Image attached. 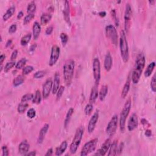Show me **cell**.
<instances>
[{"instance_id": "6da1fadb", "label": "cell", "mask_w": 156, "mask_h": 156, "mask_svg": "<svg viewBox=\"0 0 156 156\" xmlns=\"http://www.w3.org/2000/svg\"><path fill=\"white\" fill-rule=\"evenodd\" d=\"M145 56L143 53H140L135 60V65L132 74V81L133 84H137L140 79L142 73L145 66Z\"/></svg>"}, {"instance_id": "7a4b0ae2", "label": "cell", "mask_w": 156, "mask_h": 156, "mask_svg": "<svg viewBox=\"0 0 156 156\" xmlns=\"http://www.w3.org/2000/svg\"><path fill=\"white\" fill-rule=\"evenodd\" d=\"M75 62L73 59H69L65 62L63 67L64 77L65 85L69 87L72 83L75 71Z\"/></svg>"}, {"instance_id": "3957f363", "label": "cell", "mask_w": 156, "mask_h": 156, "mask_svg": "<svg viewBox=\"0 0 156 156\" xmlns=\"http://www.w3.org/2000/svg\"><path fill=\"white\" fill-rule=\"evenodd\" d=\"M119 45H120L121 58L125 63L128 62L129 59V50L128 40L126 39L125 31H122L121 32Z\"/></svg>"}, {"instance_id": "277c9868", "label": "cell", "mask_w": 156, "mask_h": 156, "mask_svg": "<svg viewBox=\"0 0 156 156\" xmlns=\"http://www.w3.org/2000/svg\"><path fill=\"white\" fill-rule=\"evenodd\" d=\"M84 132V126H81L78 128L76 131L75 137L73 140L71 144L69 146V152L71 154H74L76 153L78 147L79 146L82 139Z\"/></svg>"}, {"instance_id": "5b68a950", "label": "cell", "mask_w": 156, "mask_h": 156, "mask_svg": "<svg viewBox=\"0 0 156 156\" xmlns=\"http://www.w3.org/2000/svg\"><path fill=\"white\" fill-rule=\"evenodd\" d=\"M131 108V100L130 98H128V100L126 101L125 104L123 107V109L120 113V121H119V124H120V130L122 133L125 132V125L126 119L128 118L130 110Z\"/></svg>"}, {"instance_id": "8992f818", "label": "cell", "mask_w": 156, "mask_h": 156, "mask_svg": "<svg viewBox=\"0 0 156 156\" xmlns=\"http://www.w3.org/2000/svg\"><path fill=\"white\" fill-rule=\"evenodd\" d=\"M106 34L107 37L111 40L112 43L117 46L118 45V32L115 27L112 24H109L106 27Z\"/></svg>"}, {"instance_id": "52a82bcc", "label": "cell", "mask_w": 156, "mask_h": 156, "mask_svg": "<svg viewBox=\"0 0 156 156\" xmlns=\"http://www.w3.org/2000/svg\"><path fill=\"white\" fill-rule=\"evenodd\" d=\"M118 117L117 115H114L111 120L109 122L106 128V133L110 137H112L115 134L118 127Z\"/></svg>"}, {"instance_id": "ba28073f", "label": "cell", "mask_w": 156, "mask_h": 156, "mask_svg": "<svg viewBox=\"0 0 156 156\" xmlns=\"http://www.w3.org/2000/svg\"><path fill=\"white\" fill-rule=\"evenodd\" d=\"M97 143H98L97 138H94L93 140H90L87 143H86L83 147V148H82V150L81 152V156L87 155L88 154L91 153L92 152L95 151Z\"/></svg>"}, {"instance_id": "9c48e42d", "label": "cell", "mask_w": 156, "mask_h": 156, "mask_svg": "<svg viewBox=\"0 0 156 156\" xmlns=\"http://www.w3.org/2000/svg\"><path fill=\"white\" fill-rule=\"evenodd\" d=\"M93 73L95 85H99L101 78V64L98 58H95L93 61Z\"/></svg>"}, {"instance_id": "30bf717a", "label": "cell", "mask_w": 156, "mask_h": 156, "mask_svg": "<svg viewBox=\"0 0 156 156\" xmlns=\"http://www.w3.org/2000/svg\"><path fill=\"white\" fill-rule=\"evenodd\" d=\"M132 12L131 7L129 3H128L126 6V9L125 12V29L126 32H128L130 27L131 19H132Z\"/></svg>"}, {"instance_id": "8fae6325", "label": "cell", "mask_w": 156, "mask_h": 156, "mask_svg": "<svg viewBox=\"0 0 156 156\" xmlns=\"http://www.w3.org/2000/svg\"><path fill=\"white\" fill-rule=\"evenodd\" d=\"M60 53V48L58 46H57V45H54L51 48L50 59V62H49V65H50V66L52 67L56 64L57 60H58L59 58Z\"/></svg>"}, {"instance_id": "7c38bea8", "label": "cell", "mask_w": 156, "mask_h": 156, "mask_svg": "<svg viewBox=\"0 0 156 156\" xmlns=\"http://www.w3.org/2000/svg\"><path fill=\"white\" fill-rule=\"evenodd\" d=\"M98 118H99V112H98V110H96L95 113L93 115L91 118H90L88 123L87 129L89 134H92L94 130H95L96 125L98 121Z\"/></svg>"}, {"instance_id": "4fadbf2b", "label": "cell", "mask_w": 156, "mask_h": 156, "mask_svg": "<svg viewBox=\"0 0 156 156\" xmlns=\"http://www.w3.org/2000/svg\"><path fill=\"white\" fill-rule=\"evenodd\" d=\"M52 84L53 82L51 78L47 79L46 82H45V83L44 84L43 87L42 95L45 99H47V98L50 96L51 91H52Z\"/></svg>"}, {"instance_id": "5bb4252c", "label": "cell", "mask_w": 156, "mask_h": 156, "mask_svg": "<svg viewBox=\"0 0 156 156\" xmlns=\"http://www.w3.org/2000/svg\"><path fill=\"white\" fill-rule=\"evenodd\" d=\"M111 145V140L110 138H107L106 140V141L104 142L103 144L102 145L100 148L97 151L96 153L95 154V155H100L104 156L106 154L107 152L109 149L110 146Z\"/></svg>"}, {"instance_id": "9a60e30c", "label": "cell", "mask_w": 156, "mask_h": 156, "mask_svg": "<svg viewBox=\"0 0 156 156\" xmlns=\"http://www.w3.org/2000/svg\"><path fill=\"white\" fill-rule=\"evenodd\" d=\"M138 124V119L137 114L133 113L130 116L128 123V129L130 132L136 129Z\"/></svg>"}, {"instance_id": "2e32d148", "label": "cell", "mask_w": 156, "mask_h": 156, "mask_svg": "<svg viewBox=\"0 0 156 156\" xmlns=\"http://www.w3.org/2000/svg\"><path fill=\"white\" fill-rule=\"evenodd\" d=\"M63 14L64 16V19L69 26L71 25L70 21V10H69V5L68 1H65L64 2V8L63 10Z\"/></svg>"}, {"instance_id": "e0dca14e", "label": "cell", "mask_w": 156, "mask_h": 156, "mask_svg": "<svg viewBox=\"0 0 156 156\" xmlns=\"http://www.w3.org/2000/svg\"><path fill=\"white\" fill-rule=\"evenodd\" d=\"M60 76L59 72H56L54 75V82L52 84V93L53 95L56 94L57 90H59L60 87Z\"/></svg>"}, {"instance_id": "ac0fdd59", "label": "cell", "mask_w": 156, "mask_h": 156, "mask_svg": "<svg viewBox=\"0 0 156 156\" xmlns=\"http://www.w3.org/2000/svg\"><path fill=\"white\" fill-rule=\"evenodd\" d=\"M30 148V145L29 144L28 142L25 140L20 143L18 146V151L19 153L22 155H26Z\"/></svg>"}, {"instance_id": "d6986e66", "label": "cell", "mask_w": 156, "mask_h": 156, "mask_svg": "<svg viewBox=\"0 0 156 156\" xmlns=\"http://www.w3.org/2000/svg\"><path fill=\"white\" fill-rule=\"evenodd\" d=\"M113 64V59L111 54H110V52H107L105 56L104 62V68L107 71H109L112 68Z\"/></svg>"}, {"instance_id": "ffe728a7", "label": "cell", "mask_w": 156, "mask_h": 156, "mask_svg": "<svg viewBox=\"0 0 156 156\" xmlns=\"http://www.w3.org/2000/svg\"><path fill=\"white\" fill-rule=\"evenodd\" d=\"M98 85H95L93 86V87L92 89L91 93H90V98H89V102L90 104H93L96 101L97 98L99 95V93H98Z\"/></svg>"}, {"instance_id": "44dd1931", "label": "cell", "mask_w": 156, "mask_h": 156, "mask_svg": "<svg viewBox=\"0 0 156 156\" xmlns=\"http://www.w3.org/2000/svg\"><path fill=\"white\" fill-rule=\"evenodd\" d=\"M49 127H50V125L48 124H45L43 127L41 129L40 133H39V138L37 140V143H39V144H41L43 141V140L46 136V134H47L48 130L49 129Z\"/></svg>"}, {"instance_id": "7402d4cb", "label": "cell", "mask_w": 156, "mask_h": 156, "mask_svg": "<svg viewBox=\"0 0 156 156\" xmlns=\"http://www.w3.org/2000/svg\"><path fill=\"white\" fill-rule=\"evenodd\" d=\"M68 146V143L67 142V141H64L62 143H61L60 145L59 146H58L56 149V155L59 156L62 155L64 154V152L66 151L67 148Z\"/></svg>"}, {"instance_id": "603a6c76", "label": "cell", "mask_w": 156, "mask_h": 156, "mask_svg": "<svg viewBox=\"0 0 156 156\" xmlns=\"http://www.w3.org/2000/svg\"><path fill=\"white\" fill-rule=\"evenodd\" d=\"M117 149H118V142L117 140L113 142L109 147V151L108 153L109 156H114L117 154Z\"/></svg>"}, {"instance_id": "cb8c5ba5", "label": "cell", "mask_w": 156, "mask_h": 156, "mask_svg": "<svg viewBox=\"0 0 156 156\" xmlns=\"http://www.w3.org/2000/svg\"><path fill=\"white\" fill-rule=\"evenodd\" d=\"M41 26L37 22H35L33 25V36L34 40H37L40 34Z\"/></svg>"}, {"instance_id": "d4e9b609", "label": "cell", "mask_w": 156, "mask_h": 156, "mask_svg": "<svg viewBox=\"0 0 156 156\" xmlns=\"http://www.w3.org/2000/svg\"><path fill=\"white\" fill-rule=\"evenodd\" d=\"M52 15L49 13L43 14L40 17V23L42 25H46L51 21Z\"/></svg>"}, {"instance_id": "484cf974", "label": "cell", "mask_w": 156, "mask_h": 156, "mask_svg": "<svg viewBox=\"0 0 156 156\" xmlns=\"http://www.w3.org/2000/svg\"><path fill=\"white\" fill-rule=\"evenodd\" d=\"M130 81H129V79H128V80L126 81V83L124 85V87H123L122 92H121V96L123 99H125V98L127 96V95H128L130 90Z\"/></svg>"}, {"instance_id": "4316f807", "label": "cell", "mask_w": 156, "mask_h": 156, "mask_svg": "<svg viewBox=\"0 0 156 156\" xmlns=\"http://www.w3.org/2000/svg\"><path fill=\"white\" fill-rule=\"evenodd\" d=\"M108 93V86L107 85H104L101 87V88L99 93V98L100 100L103 101Z\"/></svg>"}, {"instance_id": "83f0119b", "label": "cell", "mask_w": 156, "mask_h": 156, "mask_svg": "<svg viewBox=\"0 0 156 156\" xmlns=\"http://www.w3.org/2000/svg\"><path fill=\"white\" fill-rule=\"evenodd\" d=\"M15 12V8L14 7H11L7 9L6 13L4 14L3 19L4 21H7V20H9L12 15H14Z\"/></svg>"}, {"instance_id": "f1b7e54d", "label": "cell", "mask_w": 156, "mask_h": 156, "mask_svg": "<svg viewBox=\"0 0 156 156\" xmlns=\"http://www.w3.org/2000/svg\"><path fill=\"white\" fill-rule=\"evenodd\" d=\"M155 67V62H151V64H149L148 65V66L147 67L146 70L145 71V73H144L145 76L146 77H149L151 75L152 73H153Z\"/></svg>"}, {"instance_id": "f546056e", "label": "cell", "mask_w": 156, "mask_h": 156, "mask_svg": "<svg viewBox=\"0 0 156 156\" xmlns=\"http://www.w3.org/2000/svg\"><path fill=\"white\" fill-rule=\"evenodd\" d=\"M24 80H25V77H24V75H18L13 81V85L15 87H18V86L22 85Z\"/></svg>"}, {"instance_id": "4dcf8cb0", "label": "cell", "mask_w": 156, "mask_h": 156, "mask_svg": "<svg viewBox=\"0 0 156 156\" xmlns=\"http://www.w3.org/2000/svg\"><path fill=\"white\" fill-rule=\"evenodd\" d=\"M73 113H74V109L73 108H70L68 110V111L67 113L66 117H65V122H64V126L65 128H67V126H68L69 121H70V120H71V118L73 115Z\"/></svg>"}, {"instance_id": "1f68e13d", "label": "cell", "mask_w": 156, "mask_h": 156, "mask_svg": "<svg viewBox=\"0 0 156 156\" xmlns=\"http://www.w3.org/2000/svg\"><path fill=\"white\" fill-rule=\"evenodd\" d=\"M42 96H41V93L40 90H37L35 95L32 99V102L34 104H39L41 102V100H42Z\"/></svg>"}, {"instance_id": "d6a6232c", "label": "cell", "mask_w": 156, "mask_h": 156, "mask_svg": "<svg viewBox=\"0 0 156 156\" xmlns=\"http://www.w3.org/2000/svg\"><path fill=\"white\" fill-rule=\"evenodd\" d=\"M28 107V104L26 102H21V103H20L18 106V112L20 113H23L26 111Z\"/></svg>"}, {"instance_id": "836d02e7", "label": "cell", "mask_w": 156, "mask_h": 156, "mask_svg": "<svg viewBox=\"0 0 156 156\" xmlns=\"http://www.w3.org/2000/svg\"><path fill=\"white\" fill-rule=\"evenodd\" d=\"M32 37L31 34H28L26 35L23 36L20 41V43L22 45V46H25L29 42H30V40Z\"/></svg>"}, {"instance_id": "e575fe53", "label": "cell", "mask_w": 156, "mask_h": 156, "mask_svg": "<svg viewBox=\"0 0 156 156\" xmlns=\"http://www.w3.org/2000/svg\"><path fill=\"white\" fill-rule=\"evenodd\" d=\"M36 10V5L35 1H31L27 7V12L29 14H34Z\"/></svg>"}, {"instance_id": "d590c367", "label": "cell", "mask_w": 156, "mask_h": 156, "mask_svg": "<svg viewBox=\"0 0 156 156\" xmlns=\"http://www.w3.org/2000/svg\"><path fill=\"white\" fill-rule=\"evenodd\" d=\"M26 62H27V60L26 58H22V59H20L18 62L16 64V65H15L16 68L19 69L23 68L24 67V65H26Z\"/></svg>"}, {"instance_id": "8d00e7d4", "label": "cell", "mask_w": 156, "mask_h": 156, "mask_svg": "<svg viewBox=\"0 0 156 156\" xmlns=\"http://www.w3.org/2000/svg\"><path fill=\"white\" fill-rule=\"evenodd\" d=\"M93 110V104L89 103V104L86 105L85 109H84V112H85L86 115H90L92 113Z\"/></svg>"}, {"instance_id": "74e56055", "label": "cell", "mask_w": 156, "mask_h": 156, "mask_svg": "<svg viewBox=\"0 0 156 156\" xmlns=\"http://www.w3.org/2000/svg\"><path fill=\"white\" fill-rule=\"evenodd\" d=\"M35 17V15L34 14H28L23 20V24H28L29 23L31 22V20Z\"/></svg>"}, {"instance_id": "f35d334b", "label": "cell", "mask_w": 156, "mask_h": 156, "mask_svg": "<svg viewBox=\"0 0 156 156\" xmlns=\"http://www.w3.org/2000/svg\"><path fill=\"white\" fill-rule=\"evenodd\" d=\"M60 38L61 39V42L62 43L63 47H65L68 41V36L65 33H61L60 35Z\"/></svg>"}, {"instance_id": "ab89813d", "label": "cell", "mask_w": 156, "mask_h": 156, "mask_svg": "<svg viewBox=\"0 0 156 156\" xmlns=\"http://www.w3.org/2000/svg\"><path fill=\"white\" fill-rule=\"evenodd\" d=\"M64 91H65V87H64V86H62V85L60 86L59 90H57V92L56 93V100L57 101H59L60 99V98L62 97V96Z\"/></svg>"}, {"instance_id": "60d3db41", "label": "cell", "mask_w": 156, "mask_h": 156, "mask_svg": "<svg viewBox=\"0 0 156 156\" xmlns=\"http://www.w3.org/2000/svg\"><path fill=\"white\" fill-rule=\"evenodd\" d=\"M15 65H16V63L15 61H11L9 62H7L6 64V65H5V73H7L9 71L10 69H12L13 68Z\"/></svg>"}, {"instance_id": "b9f144b4", "label": "cell", "mask_w": 156, "mask_h": 156, "mask_svg": "<svg viewBox=\"0 0 156 156\" xmlns=\"http://www.w3.org/2000/svg\"><path fill=\"white\" fill-rule=\"evenodd\" d=\"M34 69V67H32V66H30V65L25 67L23 68V71H22L23 75H28V74L31 73L32 71H33Z\"/></svg>"}, {"instance_id": "7bdbcfd3", "label": "cell", "mask_w": 156, "mask_h": 156, "mask_svg": "<svg viewBox=\"0 0 156 156\" xmlns=\"http://www.w3.org/2000/svg\"><path fill=\"white\" fill-rule=\"evenodd\" d=\"M33 98H34V95H32V94L28 93L22 96L21 101L22 102H28V101L33 99Z\"/></svg>"}, {"instance_id": "ee69618b", "label": "cell", "mask_w": 156, "mask_h": 156, "mask_svg": "<svg viewBox=\"0 0 156 156\" xmlns=\"http://www.w3.org/2000/svg\"><path fill=\"white\" fill-rule=\"evenodd\" d=\"M151 88L152 91L153 92H156V78H155V75H154L152 78L151 81Z\"/></svg>"}, {"instance_id": "f6af8a7d", "label": "cell", "mask_w": 156, "mask_h": 156, "mask_svg": "<svg viewBox=\"0 0 156 156\" xmlns=\"http://www.w3.org/2000/svg\"><path fill=\"white\" fill-rule=\"evenodd\" d=\"M35 115H36V112L34 109L31 108L29 109V110H28V111L27 112V116L28 118L32 119L35 117Z\"/></svg>"}, {"instance_id": "bcb514c9", "label": "cell", "mask_w": 156, "mask_h": 156, "mask_svg": "<svg viewBox=\"0 0 156 156\" xmlns=\"http://www.w3.org/2000/svg\"><path fill=\"white\" fill-rule=\"evenodd\" d=\"M45 75H46V72L45 71H38L34 74V77L35 79H40V78L44 77Z\"/></svg>"}, {"instance_id": "7dc6e473", "label": "cell", "mask_w": 156, "mask_h": 156, "mask_svg": "<svg viewBox=\"0 0 156 156\" xmlns=\"http://www.w3.org/2000/svg\"><path fill=\"white\" fill-rule=\"evenodd\" d=\"M17 29V26L16 24H12L9 29V32L10 34H14Z\"/></svg>"}, {"instance_id": "c3c4849f", "label": "cell", "mask_w": 156, "mask_h": 156, "mask_svg": "<svg viewBox=\"0 0 156 156\" xmlns=\"http://www.w3.org/2000/svg\"><path fill=\"white\" fill-rule=\"evenodd\" d=\"M112 17L114 19L115 23L116 25L118 26V20L117 18V14H116V11L115 10V9H113L112 10Z\"/></svg>"}, {"instance_id": "681fc988", "label": "cell", "mask_w": 156, "mask_h": 156, "mask_svg": "<svg viewBox=\"0 0 156 156\" xmlns=\"http://www.w3.org/2000/svg\"><path fill=\"white\" fill-rule=\"evenodd\" d=\"M2 152H3V156H8L9 154V149L6 146H3L2 147Z\"/></svg>"}, {"instance_id": "f907efd6", "label": "cell", "mask_w": 156, "mask_h": 156, "mask_svg": "<svg viewBox=\"0 0 156 156\" xmlns=\"http://www.w3.org/2000/svg\"><path fill=\"white\" fill-rule=\"evenodd\" d=\"M17 55H18V51L17 50H15L12 53V55L10 57V60L12 61H14L16 59V58H17Z\"/></svg>"}, {"instance_id": "816d5d0a", "label": "cell", "mask_w": 156, "mask_h": 156, "mask_svg": "<svg viewBox=\"0 0 156 156\" xmlns=\"http://www.w3.org/2000/svg\"><path fill=\"white\" fill-rule=\"evenodd\" d=\"M123 147H124V143H121L120 145L118 146V149H117V154H120L123 150Z\"/></svg>"}, {"instance_id": "f5cc1de1", "label": "cell", "mask_w": 156, "mask_h": 156, "mask_svg": "<svg viewBox=\"0 0 156 156\" xmlns=\"http://www.w3.org/2000/svg\"><path fill=\"white\" fill-rule=\"evenodd\" d=\"M52 31H53V27L50 26L47 29L46 31H45V33H46L47 35H51L52 34Z\"/></svg>"}, {"instance_id": "db71d44e", "label": "cell", "mask_w": 156, "mask_h": 156, "mask_svg": "<svg viewBox=\"0 0 156 156\" xmlns=\"http://www.w3.org/2000/svg\"><path fill=\"white\" fill-rule=\"evenodd\" d=\"M52 153H53V150H52V148H50V149H49L47 151V153L46 154H45V156H50V155H52Z\"/></svg>"}, {"instance_id": "11a10c76", "label": "cell", "mask_w": 156, "mask_h": 156, "mask_svg": "<svg viewBox=\"0 0 156 156\" xmlns=\"http://www.w3.org/2000/svg\"><path fill=\"white\" fill-rule=\"evenodd\" d=\"M145 135L146 137H151V135H152V131L151 130H149V129H147L146 130V132H145Z\"/></svg>"}, {"instance_id": "9f6ffc18", "label": "cell", "mask_w": 156, "mask_h": 156, "mask_svg": "<svg viewBox=\"0 0 156 156\" xmlns=\"http://www.w3.org/2000/svg\"><path fill=\"white\" fill-rule=\"evenodd\" d=\"M5 58H6V56L5 54H1V56H0V64H1L3 63L4 60H5Z\"/></svg>"}, {"instance_id": "6f0895ef", "label": "cell", "mask_w": 156, "mask_h": 156, "mask_svg": "<svg viewBox=\"0 0 156 156\" xmlns=\"http://www.w3.org/2000/svg\"><path fill=\"white\" fill-rule=\"evenodd\" d=\"M141 123H142V125H143V126H145V125H146V126H149L148 122H147V121L145 120V119H142V120H141Z\"/></svg>"}, {"instance_id": "680465c9", "label": "cell", "mask_w": 156, "mask_h": 156, "mask_svg": "<svg viewBox=\"0 0 156 156\" xmlns=\"http://www.w3.org/2000/svg\"><path fill=\"white\" fill-rule=\"evenodd\" d=\"M36 155V152L35 151H31L30 153H27L26 155H29V156H35Z\"/></svg>"}, {"instance_id": "91938a15", "label": "cell", "mask_w": 156, "mask_h": 156, "mask_svg": "<svg viewBox=\"0 0 156 156\" xmlns=\"http://www.w3.org/2000/svg\"><path fill=\"white\" fill-rule=\"evenodd\" d=\"M23 16V12L22 11H20L17 15V18L18 19H21Z\"/></svg>"}, {"instance_id": "94428289", "label": "cell", "mask_w": 156, "mask_h": 156, "mask_svg": "<svg viewBox=\"0 0 156 156\" xmlns=\"http://www.w3.org/2000/svg\"><path fill=\"white\" fill-rule=\"evenodd\" d=\"M99 15L100 16V17H105V16L106 15V12H100V13H99Z\"/></svg>"}, {"instance_id": "6125c7cd", "label": "cell", "mask_w": 156, "mask_h": 156, "mask_svg": "<svg viewBox=\"0 0 156 156\" xmlns=\"http://www.w3.org/2000/svg\"><path fill=\"white\" fill-rule=\"evenodd\" d=\"M12 40H8L7 42V43H6V47H9L10 45L12 44Z\"/></svg>"}, {"instance_id": "be15d7a7", "label": "cell", "mask_w": 156, "mask_h": 156, "mask_svg": "<svg viewBox=\"0 0 156 156\" xmlns=\"http://www.w3.org/2000/svg\"><path fill=\"white\" fill-rule=\"evenodd\" d=\"M149 3L150 4H151V5H153L155 3V1H149Z\"/></svg>"}]
</instances>
